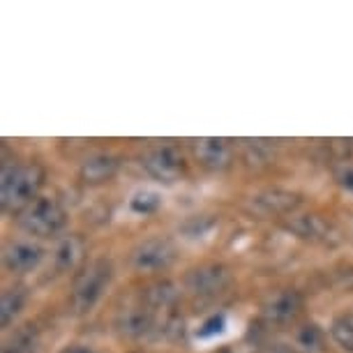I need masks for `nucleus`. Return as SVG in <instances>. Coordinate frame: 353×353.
<instances>
[{
  "mask_svg": "<svg viewBox=\"0 0 353 353\" xmlns=\"http://www.w3.org/2000/svg\"><path fill=\"white\" fill-rule=\"evenodd\" d=\"M44 185V169L39 164H17L3 171L0 181V203L3 210H26L37 199Z\"/></svg>",
  "mask_w": 353,
  "mask_h": 353,
  "instance_id": "nucleus-1",
  "label": "nucleus"
},
{
  "mask_svg": "<svg viewBox=\"0 0 353 353\" xmlns=\"http://www.w3.org/2000/svg\"><path fill=\"white\" fill-rule=\"evenodd\" d=\"M113 279V265L109 259H95L79 272L72 286V305L79 314H85L99 303L106 286Z\"/></svg>",
  "mask_w": 353,
  "mask_h": 353,
  "instance_id": "nucleus-2",
  "label": "nucleus"
},
{
  "mask_svg": "<svg viewBox=\"0 0 353 353\" xmlns=\"http://www.w3.org/2000/svg\"><path fill=\"white\" fill-rule=\"evenodd\" d=\"M65 222H68V212L53 196H37L19 217V224L23 226V231L39 238L56 236L65 226Z\"/></svg>",
  "mask_w": 353,
  "mask_h": 353,
  "instance_id": "nucleus-3",
  "label": "nucleus"
},
{
  "mask_svg": "<svg viewBox=\"0 0 353 353\" xmlns=\"http://www.w3.org/2000/svg\"><path fill=\"white\" fill-rule=\"evenodd\" d=\"M286 229H289L293 236L301 238V241L323 245V248H335V245L342 243V231H339L330 219H325L321 215L291 217L289 222H286Z\"/></svg>",
  "mask_w": 353,
  "mask_h": 353,
  "instance_id": "nucleus-4",
  "label": "nucleus"
},
{
  "mask_svg": "<svg viewBox=\"0 0 353 353\" xmlns=\"http://www.w3.org/2000/svg\"><path fill=\"white\" fill-rule=\"evenodd\" d=\"M185 284L199 298H215L231 286V272L222 263H205L192 268L185 277Z\"/></svg>",
  "mask_w": 353,
  "mask_h": 353,
  "instance_id": "nucleus-5",
  "label": "nucleus"
},
{
  "mask_svg": "<svg viewBox=\"0 0 353 353\" xmlns=\"http://www.w3.org/2000/svg\"><path fill=\"white\" fill-rule=\"evenodd\" d=\"M143 169L162 183H176L181 181V176H185L188 164H185V157L181 155L178 148H173V145H159V148H152L143 157Z\"/></svg>",
  "mask_w": 353,
  "mask_h": 353,
  "instance_id": "nucleus-6",
  "label": "nucleus"
},
{
  "mask_svg": "<svg viewBox=\"0 0 353 353\" xmlns=\"http://www.w3.org/2000/svg\"><path fill=\"white\" fill-rule=\"evenodd\" d=\"M132 259H134L137 268L143 272L164 270L176 261V245L169 238H150L139 245Z\"/></svg>",
  "mask_w": 353,
  "mask_h": 353,
  "instance_id": "nucleus-7",
  "label": "nucleus"
},
{
  "mask_svg": "<svg viewBox=\"0 0 353 353\" xmlns=\"http://www.w3.org/2000/svg\"><path fill=\"white\" fill-rule=\"evenodd\" d=\"M301 194L289 190H263L259 194L252 196L250 208L256 212V215L263 217H279V215H291L293 210L301 205Z\"/></svg>",
  "mask_w": 353,
  "mask_h": 353,
  "instance_id": "nucleus-8",
  "label": "nucleus"
},
{
  "mask_svg": "<svg viewBox=\"0 0 353 353\" xmlns=\"http://www.w3.org/2000/svg\"><path fill=\"white\" fill-rule=\"evenodd\" d=\"M194 155L199 159V164L205 166L210 171H224L226 166L231 164V145L226 139H217V137H205L199 139L194 143Z\"/></svg>",
  "mask_w": 353,
  "mask_h": 353,
  "instance_id": "nucleus-9",
  "label": "nucleus"
},
{
  "mask_svg": "<svg viewBox=\"0 0 353 353\" xmlns=\"http://www.w3.org/2000/svg\"><path fill=\"white\" fill-rule=\"evenodd\" d=\"M44 259V250L35 243L19 241L8 245L5 250V265L12 272H30L35 270Z\"/></svg>",
  "mask_w": 353,
  "mask_h": 353,
  "instance_id": "nucleus-10",
  "label": "nucleus"
},
{
  "mask_svg": "<svg viewBox=\"0 0 353 353\" xmlns=\"http://www.w3.org/2000/svg\"><path fill=\"white\" fill-rule=\"evenodd\" d=\"M303 312V296L298 291H282L263 307L270 323H289Z\"/></svg>",
  "mask_w": 353,
  "mask_h": 353,
  "instance_id": "nucleus-11",
  "label": "nucleus"
},
{
  "mask_svg": "<svg viewBox=\"0 0 353 353\" xmlns=\"http://www.w3.org/2000/svg\"><path fill=\"white\" fill-rule=\"evenodd\" d=\"M116 328L125 337H143L155 330V316L148 307H130L118 316Z\"/></svg>",
  "mask_w": 353,
  "mask_h": 353,
  "instance_id": "nucleus-12",
  "label": "nucleus"
},
{
  "mask_svg": "<svg viewBox=\"0 0 353 353\" xmlns=\"http://www.w3.org/2000/svg\"><path fill=\"white\" fill-rule=\"evenodd\" d=\"M118 157L106 155V152H99V155L88 157L81 164V181L85 185H102L106 181H111L118 171Z\"/></svg>",
  "mask_w": 353,
  "mask_h": 353,
  "instance_id": "nucleus-13",
  "label": "nucleus"
},
{
  "mask_svg": "<svg viewBox=\"0 0 353 353\" xmlns=\"http://www.w3.org/2000/svg\"><path fill=\"white\" fill-rule=\"evenodd\" d=\"M37 351H39V332L30 323L17 328L3 346V353H37Z\"/></svg>",
  "mask_w": 353,
  "mask_h": 353,
  "instance_id": "nucleus-14",
  "label": "nucleus"
},
{
  "mask_svg": "<svg viewBox=\"0 0 353 353\" xmlns=\"http://www.w3.org/2000/svg\"><path fill=\"white\" fill-rule=\"evenodd\" d=\"M143 301L152 310H169L178 301V289L169 279H162V282L150 284L148 289L143 291Z\"/></svg>",
  "mask_w": 353,
  "mask_h": 353,
  "instance_id": "nucleus-15",
  "label": "nucleus"
},
{
  "mask_svg": "<svg viewBox=\"0 0 353 353\" xmlns=\"http://www.w3.org/2000/svg\"><path fill=\"white\" fill-rule=\"evenodd\" d=\"M83 254V241L79 236H68L65 241L58 245L56 254H53V261H56V270L58 272H68L77 265V261Z\"/></svg>",
  "mask_w": 353,
  "mask_h": 353,
  "instance_id": "nucleus-16",
  "label": "nucleus"
},
{
  "mask_svg": "<svg viewBox=\"0 0 353 353\" xmlns=\"http://www.w3.org/2000/svg\"><path fill=\"white\" fill-rule=\"evenodd\" d=\"M23 305H26V291L23 289L3 291V298H0V323H3V328H8L10 323H14L19 312L23 310Z\"/></svg>",
  "mask_w": 353,
  "mask_h": 353,
  "instance_id": "nucleus-17",
  "label": "nucleus"
},
{
  "mask_svg": "<svg viewBox=\"0 0 353 353\" xmlns=\"http://www.w3.org/2000/svg\"><path fill=\"white\" fill-rule=\"evenodd\" d=\"M330 335L342 349L353 353V314H339L330 325Z\"/></svg>",
  "mask_w": 353,
  "mask_h": 353,
  "instance_id": "nucleus-18",
  "label": "nucleus"
},
{
  "mask_svg": "<svg viewBox=\"0 0 353 353\" xmlns=\"http://www.w3.org/2000/svg\"><path fill=\"white\" fill-rule=\"evenodd\" d=\"M162 205V194L155 190H139L134 196L130 199V208L137 215H150Z\"/></svg>",
  "mask_w": 353,
  "mask_h": 353,
  "instance_id": "nucleus-19",
  "label": "nucleus"
},
{
  "mask_svg": "<svg viewBox=\"0 0 353 353\" xmlns=\"http://www.w3.org/2000/svg\"><path fill=\"white\" fill-rule=\"evenodd\" d=\"M323 330L319 328L316 323H310L305 325V328H301V332H298V342H301V346H305L310 353H316L323 349Z\"/></svg>",
  "mask_w": 353,
  "mask_h": 353,
  "instance_id": "nucleus-20",
  "label": "nucleus"
},
{
  "mask_svg": "<svg viewBox=\"0 0 353 353\" xmlns=\"http://www.w3.org/2000/svg\"><path fill=\"white\" fill-rule=\"evenodd\" d=\"M215 226H217V222L210 215H199L183 224V233L188 238H203L205 233H210Z\"/></svg>",
  "mask_w": 353,
  "mask_h": 353,
  "instance_id": "nucleus-21",
  "label": "nucleus"
},
{
  "mask_svg": "<svg viewBox=\"0 0 353 353\" xmlns=\"http://www.w3.org/2000/svg\"><path fill=\"white\" fill-rule=\"evenodd\" d=\"M226 330V316L224 314H212L210 319H205L201 323V328H199V337L201 339H212L217 335H222Z\"/></svg>",
  "mask_w": 353,
  "mask_h": 353,
  "instance_id": "nucleus-22",
  "label": "nucleus"
},
{
  "mask_svg": "<svg viewBox=\"0 0 353 353\" xmlns=\"http://www.w3.org/2000/svg\"><path fill=\"white\" fill-rule=\"evenodd\" d=\"M337 181L339 185H342L344 190L353 192V166H346V169H342L337 173Z\"/></svg>",
  "mask_w": 353,
  "mask_h": 353,
  "instance_id": "nucleus-23",
  "label": "nucleus"
},
{
  "mask_svg": "<svg viewBox=\"0 0 353 353\" xmlns=\"http://www.w3.org/2000/svg\"><path fill=\"white\" fill-rule=\"evenodd\" d=\"M61 353H95V351L88 349V346H68V349Z\"/></svg>",
  "mask_w": 353,
  "mask_h": 353,
  "instance_id": "nucleus-24",
  "label": "nucleus"
}]
</instances>
